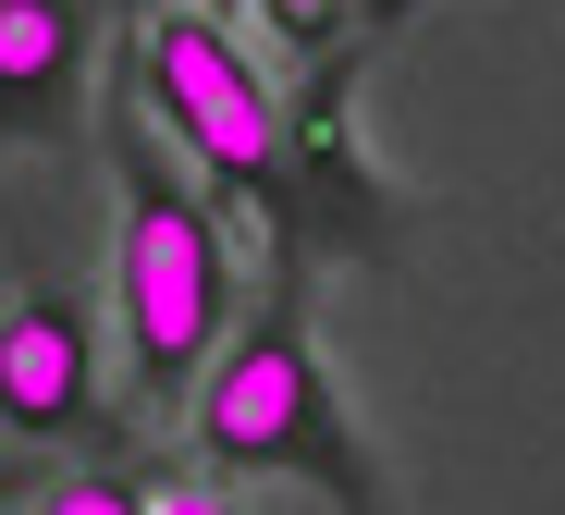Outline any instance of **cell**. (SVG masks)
<instances>
[{"label":"cell","instance_id":"cell-6","mask_svg":"<svg viewBox=\"0 0 565 515\" xmlns=\"http://www.w3.org/2000/svg\"><path fill=\"white\" fill-rule=\"evenodd\" d=\"M296 196H308V234H332V246H356V258H394V196H382V160H369V136H356V74H344V50L320 62V86L296 98Z\"/></svg>","mask_w":565,"mask_h":515},{"label":"cell","instance_id":"cell-9","mask_svg":"<svg viewBox=\"0 0 565 515\" xmlns=\"http://www.w3.org/2000/svg\"><path fill=\"white\" fill-rule=\"evenodd\" d=\"M148 515H222V491L210 479H172V491H148Z\"/></svg>","mask_w":565,"mask_h":515},{"label":"cell","instance_id":"cell-3","mask_svg":"<svg viewBox=\"0 0 565 515\" xmlns=\"http://www.w3.org/2000/svg\"><path fill=\"white\" fill-rule=\"evenodd\" d=\"M136 86L184 136L234 222H258L270 282H308V196H296V98L258 74V50L222 25V0H148L136 13Z\"/></svg>","mask_w":565,"mask_h":515},{"label":"cell","instance_id":"cell-10","mask_svg":"<svg viewBox=\"0 0 565 515\" xmlns=\"http://www.w3.org/2000/svg\"><path fill=\"white\" fill-rule=\"evenodd\" d=\"M430 0H369V37H394V25H418Z\"/></svg>","mask_w":565,"mask_h":515},{"label":"cell","instance_id":"cell-7","mask_svg":"<svg viewBox=\"0 0 565 515\" xmlns=\"http://www.w3.org/2000/svg\"><path fill=\"white\" fill-rule=\"evenodd\" d=\"M258 25L296 50V62H332L344 37H369V0H258Z\"/></svg>","mask_w":565,"mask_h":515},{"label":"cell","instance_id":"cell-5","mask_svg":"<svg viewBox=\"0 0 565 515\" xmlns=\"http://www.w3.org/2000/svg\"><path fill=\"white\" fill-rule=\"evenodd\" d=\"M99 62V0H0V148H62Z\"/></svg>","mask_w":565,"mask_h":515},{"label":"cell","instance_id":"cell-4","mask_svg":"<svg viewBox=\"0 0 565 515\" xmlns=\"http://www.w3.org/2000/svg\"><path fill=\"white\" fill-rule=\"evenodd\" d=\"M99 320L74 294H13L0 307V442H111L99 430Z\"/></svg>","mask_w":565,"mask_h":515},{"label":"cell","instance_id":"cell-1","mask_svg":"<svg viewBox=\"0 0 565 515\" xmlns=\"http://www.w3.org/2000/svg\"><path fill=\"white\" fill-rule=\"evenodd\" d=\"M136 62L111 98V320H124V393L136 405H184L210 380V356L234 344V222L160 160V136L136 124Z\"/></svg>","mask_w":565,"mask_h":515},{"label":"cell","instance_id":"cell-8","mask_svg":"<svg viewBox=\"0 0 565 515\" xmlns=\"http://www.w3.org/2000/svg\"><path fill=\"white\" fill-rule=\"evenodd\" d=\"M38 515H148V491H136L124 466H74V479L38 491Z\"/></svg>","mask_w":565,"mask_h":515},{"label":"cell","instance_id":"cell-11","mask_svg":"<svg viewBox=\"0 0 565 515\" xmlns=\"http://www.w3.org/2000/svg\"><path fill=\"white\" fill-rule=\"evenodd\" d=\"M0 503H25V454H0Z\"/></svg>","mask_w":565,"mask_h":515},{"label":"cell","instance_id":"cell-2","mask_svg":"<svg viewBox=\"0 0 565 515\" xmlns=\"http://www.w3.org/2000/svg\"><path fill=\"white\" fill-rule=\"evenodd\" d=\"M210 479H308L332 515H382V454L356 430V393L332 380L320 332H308V282H270L234 344L210 356V380L184 393Z\"/></svg>","mask_w":565,"mask_h":515}]
</instances>
